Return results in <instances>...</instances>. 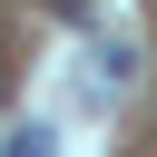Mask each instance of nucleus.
Wrapping results in <instances>:
<instances>
[{"label":"nucleus","mask_w":157,"mask_h":157,"mask_svg":"<svg viewBox=\"0 0 157 157\" xmlns=\"http://www.w3.org/2000/svg\"><path fill=\"white\" fill-rule=\"evenodd\" d=\"M128 78H137V49L128 39H98V88H128Z\"/></svg>","instance_id":"1"},{"label":"nucleus","mask_w":157,"mask_h":157,"mask_svg":"<svg viewBox=\"0 0 157 157\" xmlns=\"http://www.w3.org/2000/svg\"><path fill=\"white\" fill-rule=\"evenodd\" d=\"M0 157H59V137L29 118V128H10V137H0Z\"/></svg>","instance_id":"2"}]
</instances>
